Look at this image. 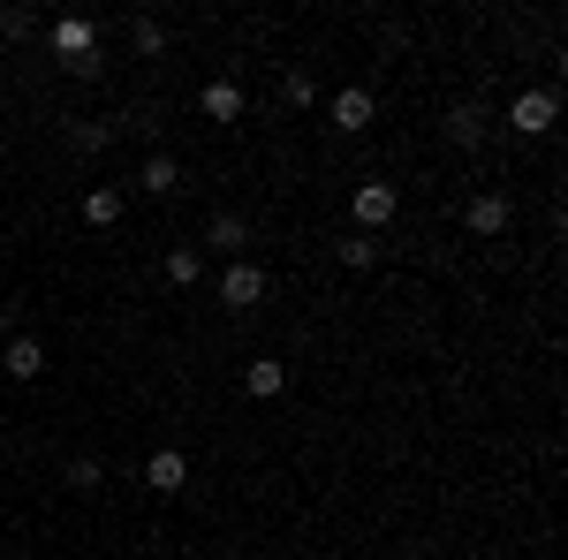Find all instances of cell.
<instances>
[{"label":"cell","mask_w":568,"mask_h":560,"mask_svg":"<svg viewBox=\"0 0 568 560\" xmlns=\"http://www.w3.org/2000/svg\"><path fill=\"white\" fill-rule=\"evenodd\" d=\"M508 220H516V205H508L500 190H485V197H470V205H463V227H470V235H485V243H493V235H508Z\"/></svg>","instance_id":"1"},{"label":"cell","mask_w":568,"mask_h":560,"mask_svg":"<svg viewBox=\"0 0 568 560\" xmlns=\"http://www.w3.org/2000/svg\"><path fill=\"white\" fill-rule=\"evenodd\" d=\"M554 114H561V99H554V91H524V99L508 106L516 136H546V130H554Z\"/></svg>","instance_id":"2"},{"label":"cell","mask_w":568,"mask_h":560,"mask_svg":"<svg viewBox=\"0 0 568 560\" xmlns=\"http://www.w3.org/2000/svg\"><path fill=\"white\" fill-rule=\"evenodd\" d=\"M258 296H265V273H258V265H227V273H220V303H227V310H251Z\"/></svg>","instance_id":"3"},{"label":"cell","mask_w":568,"mask_h":560,"mask_svg":"<svg viewBox=\"0 0 568 560\" xmlns=\"http://www.w3.org/2000/svg\"><path fill=\"white\" fill-rule=\"evenodd\" d=\"M0 371H8V379H23V387H31V379H39V371H45V348L31 342V334H16V342L0 348Z\"/></svg>","instance_id":"4"},{"label":"cell","mask_w":568,"mask_h":560,"mask_svg":"<svg viewBox=\"0 0 568 560\" xmlns=\"http://www.w3.org/2000/svg\"><path fill=\"white\" fill-rule=\"evenodd\" d=\"M53 53H61V61L99 53V45H91V16H61V23H53Z\"/></svg>","instance_id":"5"},{"label":"cell","mask_w":568,"mask_h":560,"mask_svg":"<svg viewBox=\"0 0 568 560\" xmlns=\"http://www.w3.org/2000/svg\"><path fill=\"white\" fill-rule=\"evenodd\" d=\"M394 205H402V197H394V182H364V190H356V220H364V227H387Z\"/></svg>","instance_id":"6"},{"label":"cell","mask_w":568,"mask_h":560,"mask_svg":"<svg viewBox=\"0 0 568 560\" xmlns=\"http://www.w3.org/2000/svg\"><path fill=\"white\" fill-rule=\"evenodd\" d=\"M182 477H190V462H182L175 447H160V455L144 462V485H152V492H182Z\"/></svg>","instance_id":"7"},{"label":"cell","mask_w":568,"mask_h":560,"mask_svg":"<svg viewBox=\"0 0 568 560\" xmlns=\"http://www.w3.org/2000/svg\"><path fill=\"white\" fill-rule=\"evenodd\" d=\"M197 106H205V114H213V122H235V114H243V91L227 84V77H213V84L197 91Z\"/></svg>","instance_id":"8"},{"label":"cell","mask_w":568,"mask_h":560,"mask_svg":"<svg viewBox=\"0 0 568 560\" xmlns=\"http://www.w3.org/2000/svg\"><path fill=\"white\" fill-rule=\"evenodd\" d=\"M334 122H342V130H364V122H372V91H364V84L334 91Z\"/></svg>","instance_id":"9"},{"label":"cell","mask_w":568,"mask_h":560,"mask_svg":"<svg viewBox=\"0 0 568 560\" xmlns=\"http://www.w3.org/2000/svg\"><path fill=\"white\" fill-rule=\"evenodd\" d=\"M136 182H144V190H152V197H175V190H182V167H175V160H168V152H152V160H144V174H136Z\"/></svg>","instance_id":"10"},{"label":"cell","mask_w":568,"mask_h":560,"mask_svg":"<svg viewBox=\"0 0 568 560\" xmlns=\"http://www.w3.org/2000/svg\"><path fill=\"white\" fill-rule=\"evenodd\" d=\"M447 136H455L463 152H470V144H478V136H485V106H478V99H463V106L447 114Z\"/></svg>","instance_id":"11"},{"label":"cell","mask_w":568,"mask_h":560,"mask_svg":"<svg viewBox=\"0 0 568 560\" xmlns=\"http://www.w3.org/2000/svg\"><path fill=\"white\" fill-rule=\"evenodd\" d=\"M84 220H91V227H114V220H122V190H114V182H99V190L84 197Z\"/></svg>","instance_id":"12"},{"label":"cell","mask_w":568,"mask_h":560,"mask_svg":"<svg viewBox=\"0 0 568 560\" xmlns=\"http://www.w3.org/2000/svg\"><path fill=\"white\" fill-rule=\"evenodd\" d=\"M243 387L258 394V401H273V394L288 387V371H281V364H273V356H258V364H251V371H243Z\"/></svg>","instance_id":"13"},{"label":"cell","mask_w":568,"mask_h":560,"mask_svg":"<svg viewBox=\"0 0 568 560\" xmlns=\"http://www.w3.org/2000/svg\"><path fill=\"white\" fill-rule=\"evenodd\" d=\"M251 243V220L243 213H213V251H243Z\"/></svg>","instance_id":"14"},{"label":"cell","mask_w":568,"mask_h":560,"mask_svg":"<svg viewBox=\"0 0 568 560\" xmlns=\"http://www.w3.org/2000/svg\"><path fill=\"white\" fill-rule=\"evenodd\" d=\"M69 492H99V485H106V470H99V462H91V455H77V462H69Z\"/></svg>","instance_id":"15"},{"label":"cell","mask_w":568,"mask_h":560,"mask_svg":"<svg viewBox=\"0 0 568 560\" xmlns=\"http://www.w3.org/2000/svg\"><path fill=\"white\" fill-rule=\"evenodd\" d=\"M197 273H205V258H197V251H168V281H175V288H190Z\"/></svg>","instance_id":"16"},{"label":"cell","mask_w":568,"mask_h":560,"mask_svg":"<svg viewBox=\"0 0 568 560\" xmlns=\"http://www.w3.org/2000/svg\"><path fill=\"white\" fill-rule=\"evenodd\" d=\"M31 23H39L31 8H0V39H31Z\"/></svg>","instance_id":"17"},{"label":"cell","mask_w":568,"mask_h":560,"mask_svg":"<svg viewBox=\"0 0 568 560\" xmlns=\"http://www.w3.org/2000/svg\"><path fill=\"white\" fill-rule=\"evenodd\" d=\"M130 45H136V53H160L168 39H160V23H152V16H136V23H130Z\"/></svg>","instance_id":"18"},{"label":"cell","mask_w":568,"mask_h":560,"mask_svg":"<svg viewBox=\"0 0 568 560\" xmlns=\"http://www.w3.org/2000/svg\"><path fill=\"white\" fill-rule=\"evenodd\" d=\"M281 91H288V106H311V99H318V91H311V77H304V69H288V77H281Z\"/></svg>","instance_id":"19"},{"label":"cell","mask_w":568,"mask_h":560,"mask_svg":"<svg viewBox=\"0 0 568 560\" xmlns=\"http://www.w3.org/2000/svg\"><path fill=\"white\" fill-rule=\"evenodd\" d=\"M372 258H379V243H364V235H349V243H342V265H356V273H364Z\"/></svg>","instance_id":"20"},{"label":"cell","mask_w":568,"mask_h":560,"mask_svg":"<svg viewBox=\"0 0 568 560\" xmlns=\"http://www.w3.org/2000/svg\"><path fill=\"white\" fill-rule=\"evenodd\" d=\"M0 342H16V303H0Z\"/></svg>","instance_id":"21"}]
</instances>
